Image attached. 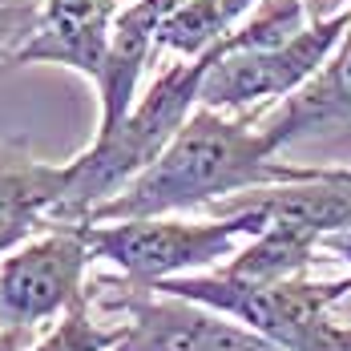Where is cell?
<instances>
[{
  "label": "cell",
  "mask_w": 351,
  "mask_h": 351,
  "mask_svg": "<svg viewBox=\"0 0 351 351\" xmlns=\"http://www.w3.org/2000/svg\"><path fill=\"white\" fill-rule=\"evenodd\" d=\"M307 182V166L275 162L258 117H226L218 109L198 106L186 130L170 141V149L130 182L113 202L89 214V222H121V218H170L178 210L214 206L246 190Z\"/></svg>",
  "instance_id": "1"
},
{
  "label": "cell",
  "mask_w": 351,
  "mask_h": 351,
  "mask_svg": "<svg viewBox=\"0 0 351 351\" xmlns=\"http://www.w3.org/2000/svg\"><path fill=\"white\" fill-rule=\"evenodd\" d=\"M210 61L214 49L194 61L182 57L141 93L138 106L130 109V117L113 134L93 138L85 154L65 162V190H61V202L49 214V226L89 222V214L113 202L130 182H138L170 149V141L186 130L194 109L202 106V77L210 69Z\"/></svg>",
  "instance_id": "2"
},
{
  "label": "cell",
  "mask_w": 351,
  "mask_h": 351,
  "mask_svg": "<svg viewBox=\"0 0 351 351\" xmlns=\"http://www.w3.org/2000/svg\"><path fill=\"white\" fill-rule=\"evenodd\" d=\"M154 291L214 307L287 351H351V327L331 319V307L351 299L348 279L315 282L299 275L287 282H243L226 271H206L166 279Z\"/></svg>",
  "instance_id": "3"
},
{
  "label": "cell",
  "mask_w": 351,
  "mask_h": 351,
  "mask_svg": "<svg viewBox=\"0 0 351 351\" xmlns=\"http://www.w3.org/2000/svg\"><path fill=\"white\" fill-rule=\"evenodd\" d=\"M81 234L93 258H106L121 271L125 287L154 291L158 282L214 267L234 254L239 239H254L258 226L246 214L182 222V218H121V222H81Z\"/></svg>",
  "instance_id": "4"
},
{
  "label": "cell",
  "mask_w": 351,
  "mask_h": 351,
  "mask_svg": "<svg viewBox=\"0 0 351 351\" xmlns=\"http://www.w3.org/2000/svg\"><path fill=\"white\" fill-rule=\"evenodd\" d=\"M351 33V8L311 21L303 33L275 49H226L214 45V61L202 77V106L218 113H243L299 93Z\"/></svg>",
  "instance_id": "5"
},
{
  "label": "cell",
  "mask_w": 351,
  "mask_h": 351,
  "mask_svg": "<svg viewBox=\"0 0 351 351\" xmlns=\"http://www.w3.org/2000/svg\"><path fill=\"white\" fill-rule=\"evenodd\" d=\"M106 291L101 303L125 315V339L113 351H287L239 319L178 295L138 291L121 279H109Z\"/></svg>",
  "instance_id": "6"
},
{
  "label": "cell",
  "mask_w": 351,
  "mask_h": 351,
  "mask_svg": "<svg viewBox=\"0 0 351 351\" xmlns=\"http://www.w3.org/2000/svg\"><path fill=\"white\" fill-rule=\"evenodd\" d=\"M93 250L81 226H49L45 234L16 246L0 258V323L29 327L65 315L81 299H89L85 271Z\"/></svg>",
  "instance_id": "7"
},
{
  "label": "cell",
  "mask_w": 351,
  "mask_h": 351,
  "mask_svg": "<svg viewBox=\"0 0 351 351\" xmlns=\"http://www.w3.org/2000/svg\"><path fill=\"white\" fill-rule=\"evenodd\" d=\"M258 130L275 154L291 145H323L335 158H351V33L279 113L258 121Z\"/></svg>",
  "instance_id": "8"
},
{
  "label": "cell",
  "mask_w": 351,
  "mask_h": 351,
  "mask_svg": "<svg viewBox=\"0 0 351 351\" xmlns=\"http://www.w3.org/2000/svg\"><path fill=\"white\" fill-rule=\"evenodd\" d=\"M117 0H45L33 36L16 49V65H65L89 81L101 77L113 25H117Z\"/></svg>",
  "instance_id": "9"
},
{
  "label": "cell",
  "mask_w": 351,
  "mask_h": 351,
  "mask_svg": "<svg viewBox=\"0 0 351 351\" xmlns=\"http://www.w3.org/2000/svg\"><path fill=\"white\" fill-rule=\"evenodd\" d=\"M182 0H134L117 25H113V40H109L106 65L101 77L93 81L97 85V101H101V125H97V138L113 134L130 109L138 106V85L145 65L154 61L158 53V33L166 25V16L174 12Z\"/></svg>",
  "instance_id": "10"
},
{
  "label": "cell",
  "mask_w": 351,
  "mask_h": 351,
  "mask_svg": "<svg viewBox=\"0 0 351 351\" xmlns=\"http://www.w3.org/2000/svg\"><path fill=\"white\" fill-rule=\"evenodd\" d=\"M61 190L65 166H49L12 141L0 145V258L49 226Z\"/></svg>",
  "instance_id": "11"
},
{
  "label": "cell",
  "mask_w": 351,
  "mask_h": 351,
  "mask_svg": "<svg viewBox=\"0 0 351 351\" xmlns=\"http://www.w3.org/2000/svg\"><path fill=\"white\" fill-rule=\"evenodd\" d=\"M323 239L307 226H295V222H267L250 243L230 254V263L222 267L230 279H243V282H287V279H299L315 254L323 250Z\"/></svg>",
  "instance_id": "12"
},
{
  "label": "cell",
  "mask_w": 351,
  "mask_h": 351,
  "mask_svg": "<svg viewBox=\"0 0 351 351\" xmlns=\"http://www.w3.org/2000/svg\"><path fill=\"white\" fill-rule=\"evenodd\" d=\"M230 29L234 25L226 21L222 0H182L158 33V49H174L186 61H194V57L210 53Z\"/></svg>",
  "instance_id": "13"
},
{
  "label": "cell",
  "mask_w": 351,
  "mask_h": 351,
  "mask_svg": "<svg viewBox=\"0 0 351 351\" xmlns=\"http://www.w3.org/2000/svg\"><path fill=\"white\" fill-rule=\"evenodd\" d=\"M121 339H125V323L101 327L97 319L89 315V299H81V303L69 307V311L61 315V323H57L45 339H36L29 351H113Z\"/></svg>",
  "instance_id": "14"
},
{
  "label": "cell",
  "mask_w": 351,
  "mask_h": 351,
  "mask_svg": "<svg viewBox=\"0 0 351 351\" xmlns=\"http://www.w3.org/2000/svg\"><path fill=\"white\" fill-rule=\"evenodd\" d=\"M45 0H0V57H16V49L33 36Z\"/></svg>",
  "instance_id": "15"
},
{
  "label": "cell",
  "mask_w": 351,
  "mask_h": 351,
  "mask_svg": "<svg viewBox=\"0 0 351 351\" xmlns=\"http://www.w3.org/2000/svg\"><path fill=\"white\" fill-rule=\"evenodd\" d=\"M29 343H33V331H29V327L0 323V351H25Z\"/></svg>",
  "instance_id": "16"
},
{
  "label": "cell",
  "mask_w": 351,
  "mask_h": 351,
  "mask_svg": "<svg viewBox=\"0 0 351 351\" xmlns=\"http://www.w3.org/2000/svg\"><path fill=\"white\" fill-rule=\"evenodd\" d=\"M323 250L327 254H335V258H343V263H351V230H339V234H327L323 239ZM348 282H351V275H348Z\"/></svg>",
  "instance_id": "17"
},
{
  "label": "cell",
  "mask_w": 351,
  "mask_h": 351,
  "mask_svg": "<svg viewBox=\"0 0 351 351\" xmlns=\"http://www.w3.org/2000/svg\"><path fill=\"white\" fill-rule=\"evenodd\" d=\"M254 8H258V0H222V12H226L230 25H239L246 12H254Z\"/></svg>",
  "instance_id": "18"
},
{
  "label": "cell",
  "mask_w": 351,
  "mask_h": 351,
  "mask_svg": "<svg viewBox=\"0 0 351 351\" xmlns=\"http://www.w3.org/2000/svg\"><path fill=\"white\" fill-rule=\"evenodd\" d=\"M331 170H335L339 178H343V182H351V166H331Z\"/></svg>",
  "instance_id": "19"
},
{
  "label": "cell",
  "mask_w": 351,
  "mask_h": 351,
  "mask_svg": "<svg viewBox=\"0 0 351 351\" xmlns=\"http://www.w3.org/2000/svg\"><path fill=\"white\" fill-rule=\"evenodd\" d=\"M339 307H343V311H348V315H351V299H343V303H339Z\"/></svg>",
  "instance_id": "20"
}]
</instances>
